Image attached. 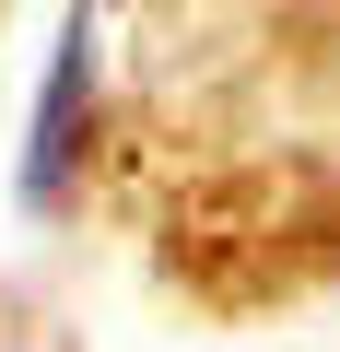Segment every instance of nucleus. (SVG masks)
Listing matches in <instances>:
<instances>
[{
  "label": "nucleus",
  "instance_id": "nucleus-1",
  "mask_svg": "<svg viewBox=\"0 0 340 352\" xmlns=\"http://www.w3.org/2000/svg\"><path fill=\"white\" fill-rule=\"evenodd\" d=\"M82 141H94V24L71 12L59 24V59H47V94H36V129H24V200H59L71 188Z\"/></svg>",
  "mask_w": 340,
  "mask_h": 352
}]
</instances>
